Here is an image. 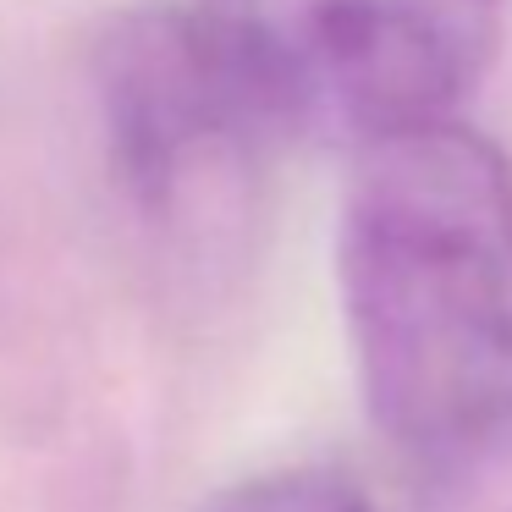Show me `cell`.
I'll return each instance as SVG.
<instances>
[{
    "label": "cell",
    "instance_id": "obj_1",
    "mask_svg": "<svg viewBox=\"0 0 512 512\" xmlns=\"http://www.w3.org/2000/svg\"><path fill=\"white\" fill-rule=\"evenodd\" d=\"M336 287L369 419L446 479L512 457V166L457 116L353 149Z\"/></svg>",
    "mask_w": 512,
    "mask_h": 512
},
{
    "label": "cell",
    "instance_id": "obj_2",
    "mask_svg": "<svg viewBox=\"0 0 512 512\" xmlns=\"http://www.w3.org/2000/svg\"><path fill=\"white\" fill-rule=\"evenodd\" d=\"M265 133L364 149L446 122L501 45V0H193Z\"/></svg>",
    "mask_w": 512,
    "mask_h": 512
},
{
    "label": "cell",
    "instance_id": "obj_3",
    "mask_svg": "<svg viewBox=\"0 0 512 512\" xmlns=\"http://www.w3.org/2000/svg\"><path fill=\"white\" fill-rule=\"evenodd\" d=\"M100 111L122 188L160 221L248 166L265 127L215 61L199 17L133 12L100 45Z\"/></svg>",
    "mask_w": 512,
    "mask_h": 512
},
{
    "label": "cell",
    "instance_id": "obj_4",
    "mask_svg": "<svg viewBox=\"0 0 512 512\" xmlns=\"http://www.w3.org/2000/svg\"><path fill=\"white\" fill-rule=\"evenodd\" d=\"M215 512H369V507L347 479L298 468V474H270L254 479V485H237Z\"/></svg>",
    "mask_w": 512,
    "mask_h": 512
}]
</instances>
